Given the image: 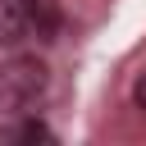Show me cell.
<instances>
[{
  "instance_id": "6da1fadb",
  "label": "cell",
  "mask_w": 146,
  "mask_h": 146,
  "mask_svg": "<svg viewBox=\"0 0 146 146\" xmlns=\"http://www.w3.org/2000/svg\"><path fill=\"white\" fill-rule=\"evenodd\" d=\"M5 87H9L18 100H32V96L46 87V68H41L36 59H14V64L5 68Z\"/></svg>"
},
{
  "instance_id": "3957f363",
  "label": "cell",
  "mask_w": 146,
  "mask_h": 146,
  "mask_svg": "<svg viewBox=\"0 0 146 146\" xmlns=\"http://www.w3.org/2000/svg\"><path fill=\"white\" fill-rule=\"evenodd\" d=\"M27 18H32V32L36 36H55V27H59L55 0H27Z\"/></svg>"
},
{
  "instance_id": "7a4b0ae2",
  "label": "cell",
  "mask_w": 146,
  "mask_h": 146,
  "mask_svg": "<svg viewBox=\"0 0 146 146\" xmlns=\"http://www.w3.org/2000/svg\"><path fill=\"white\" fill-rule=\"evenodd\" d=\"M32 32V18H27V0H0V41L14 46Z\"/></svg>"
},
{
  "instance_id": "277c9868",
  "label": "cell",
  "mask_w": 146,
  "mask_h": 146,
  "mask_svg": "<svg viewBox=\"0 0 146 146\" xmlns=\"http://www.w3.org/2000/svg\"><path fill=\"white\" fill-rule=\"evenodd\" d=\"M18 137H23V141H50V128H46V123H23Z\"/></svg>"
},
{
  "instance_id": "5b68a950",
  "label": "cell",
  "mask_w": 146,
  "mask_h": 146,
  "mask_svg": "<svg viewBox=\"0 0 146 146\" xmlns=\"http://www.w3.org/2000/svg\"><path fill=\"white\" fill-rule=\"evenodd\" d=\"M132 96H137V110H146V73L137 78V87H132Z\"/></svg>"
}]
</instances>
